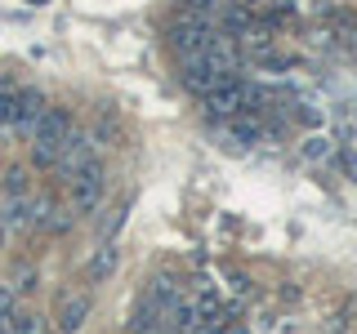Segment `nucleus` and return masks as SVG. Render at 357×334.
Here are the masks:
<instances>
[{
  "label": "nucleus",
  "instance_id": "39448f33",
  "mask_svg": "<svg viewBox=\"0 0 357 334\" xmlns=\"http://www.w3.org/2000/svg\"><path fill=\"white\" fill-rule=\"evenodd\" d=\"M45 107H50V103H45L40 89H31V85L27 89H14V129L31 138V129H36V120H40Z\"/></svg>",
  "mask_w": 357,
  "mask_h": 334
},
{
  "label": "nucleus",
  "instance_id": "6ab92c4d",
  "mask_svg": "<svg viewBox=\"0 0 357 334\" xmlns=\"http://www.w3.org/2000/svg\"><path fill=\"white\" fill-rule=\"evenodd\" d=\"M0 89H5V81H0Z\"/></svg>",
  "mask_w": 357,
  "mask_h": 334
},
{
  "label": "nucleus",
  "instance_id": "4468645a",
  "mask_svg": "<svg viewBox=\"0 0 357 334\" xmlns=\"http://www.w3.org/2000/svg\"><path fill=\"white\" fill-rule=\"evenodd\" d=\"M9 317H14V285H0V330H9Z\"/></svg>",
  "mask_w": 357,
  "mask_h": 334
},
{
  "label": "nucleus",
  "instance_id": "f257e3e1",
  "mask_svg": "<svg viewBox=\"0 0 357 334\" xmlns=\"http://www.w3.org/2000/svg\"><path fill=\"white\" fill-rule=\"evenodd\" d=\"M215 36H219L215 22H197L188 14H178L170 22V31H165V40H170V49L178 54V58H188V54H206L210 45H215Z\"/></svg>",
  "mask_w": 357,
  "mask_h": 334
},
{
  "label": "nucleus",
  "instance_id": "7ed1b4c3",
  "mask_svg": "<svg viewBox=\"0 0 357 334\" xmlns=\"http://www.w3.org/2000/svg\"><path fill=\"white\" fill-rule=\"evenodd\" d=\"M103 192H107V174L98 161H85L81 170L72 174V209L76 214H94L103 205Z\"/></svg>",
  "mask_w": 357,
  "mask_h": 334
},
{
  "label": "nucleus",
  "instance_id": "f3484780",
  "mask_svg": "<svg viewBox=\"0 0 357 334\" xmlns=\"http://www.w3.org/2000/svg\"><path fill=\"white\" fill-rule=\"evenodd\" d=\"M304 156H308V161H326V156H331V143L326 138H308L304 143Z\"/></svg>",
  "mask_w": 357,
  "mask_h": 334
},
{
  "label": "nucleus",
  "instance_id": "1a4fd4ad",
  "mask_svg": "<svg viewBox=\"0 0 357 334\" xmlns=\"http://www.w3.org/2000/svg\"><path fill=\"white\" fill-rule=\"evenodd\" d=\"M89 321V299L85 294H67L59 308V334H76Z\"/></svg>",
  "mask_w": 357,
  "mask_h": 334
},
{
  "label": "nucleus",
  "instance_id": "a211bd4d",
  "mask_svg": "<svg viewBox=\"0 0 357 334\" xmlns=\"http://www.w3.org/2000/svg\"><path fill=\"white\" fill-rule=\"evenodd\" d=\"M31 5H40V0H31Z\"/></svg>",
  "mask_w": 357,
  "mask_h": 334
},
{
  "label": "nucleus",
  "instance_id": "2eb2a0df",
  "mask_svg": "<svg viewBox=\"0 0 357 334\" xmlns=\"http://www.w3.org/2000/svg\"><path fill=\"white\" fill-rule=\"evenodd\" d=\"M228 285H232V294H237V299H250L255 294V285H250V276H245V272H228Z\"/></svg>",
  "mask_w": 357,
  "mask_h": 334
},
{
  "label": "nucleus",
  "instance_id": "f8f14e48",
  "mask_svg": "<svg viewBox=\"0 0 357 334\" xmlns=\"http://www.w3.org/2000/svg\"><path fill=\"white\" fill-rule=\"evenodd\" d=\"M0 187H5V200H14V196H31L27 170H18V165H14V170H5V183H0Z\"/></svg>",
  "mask_w": 357,
  "mask_h": 334
},
{
  "label": "nucleus",
  "instance_id": "9d476101",
  "mask_svg": "<svg viewBox=\"0 0 357 334\" xmlns=\"http://www.w3.org/2000/svg\"><path fill=\"white\" fill-rule=\"evenodd\" d=\"M116 263H121V250H116V241H103V245L94 250V259H89L85 276H89V281H107V276L116 272Z\"/></svg>",
  "mask_w": 357,
  "mask_h": 334
},
{
  "label": "nucleus",
  "instance_id": "0eeeda50",
  "mask_svg": "<svg viewBox=\"0 0 357 334\" xmlns=\"http://www.w3.org/2000/svg\"><path fill=\"white\" fill-rule=\"evenodd\" d=\"M223 129H228V138L237 143V148H255V143L264 138V116H255V111H237V116L223 120Z\"/></svg>",
  "mask_w": 357,
  "mask_h": 334
},
{
  "label": "nucleus",
  "instance_id": "9b49d317",
  "mask_svg": "<svg viewBox=\"0 0 357 334\" xmlns=\"http://www.w3.org/2000/svg\"><path fill=\"white\" fill-rule=\"evenodd\" d=\"M223 5H228V0H183V14L197 18V22H215V27H219Z\"/></svg>",
  "mask_w": 357,
  "mask_h": 334
},
{
  "label": "nucleus",
  "instance_id": "423d86ee",
  "mask_svg": "<svg viewBox=\"0 0 357 334\" xmlns=\"http://www.w3.org/2000/svg\"><path fill=\"white\" fill-rule=\"evenodd\" d=\"M161 317H165V308L156 303V299L148 294V289H143L139 299H134V308H130V334H156L161 330Z\"/></svg>",
  "mask_w": 357,
  "mask_h": 334
},
{
  "label": "nucleus",
  "instance_id": "f03ea898",
  "mask_svg": "<svg viewBox=\"0 0 357 334\" xmlns=\"http://www.w3.org/2000/svg\"><path fill=\"white\" fill-rule=\"evenodd\" d=\"M250 81H241V76H228L223 85L215 89H206L201 94V111H206L210 120H228V116H237V111L245 107V98H250Z\"/></svg>",
  "mask_w": 357,
  "mask_h": 334
},
{
  "label": "nucleus",
  "instance_id": "6e6552de",
  "mask_svg": "<svg viewBox=\"0 0 357 334\" xmlns=\"http://www.w3.org/2000/svg\"><path fill=\"white\" fill-rule=\"evenodd\" d=\"M72 228V209L59 205L54 196H36V232H67Z\"/></svg>",
  "mask_w": 357,
  "mask_h": 334
},
{
  "label": "nucleus",
  "instance_id": "20e7f679",
  "mask_svg": "<svg viewBox=\"0 0 357 334\" xmlns=\"http://www.w3.org/2000/svg\"><path fill=\"white\" fill-rule=\"evenodd\" d=\"M85 161H94V134H89V129H76V125H72V134L63 138L59 156H54V174L72 183V174L81 170Z\"/></svg>",
  "mask_w": 357,
  "mask_h": 334
},
{
  "label": "nucleus",
  "instance_id": "dca6fc26",
  "mask_svg": "<svg viewBox=\"0 0 357 334\" xmlns=\"http://www.w3.org/2000/svg\"><path fill=\"white\" fill-rule=\"evenodd\" d=\"M0 125H14V89H0Z\"/></svg>",
  "mask_w": 357,
  "mask_h": 334
},
{
  "label": "nucleus",
  "instance_id": "ddd939ff",
  "mask_svg": "<svg viewBox=\"0 0 357 334\" xmlns=\"http://www.w3.org/2000/svg\"><path fill=\"white\" fill-rule=\"evenodd\" d=\"M9 334H45V321L40 317H9Z\"/></svg>",
  "mask_w": 357,
  "mask_h": 334
}]
</instances>
